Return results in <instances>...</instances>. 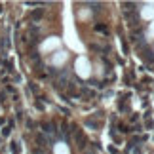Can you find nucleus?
<instances>
[{"label": "nucleus", "mask_w": 154, "mask_h": 154, "mask_svg": "<svg viewBox=\"0 0 154 154\" xmlns=\"http://www.w3.org/2000/svg\"><path fill=\"white\" fill-rule=\"evenodd\" d=\"M53 150H55V154H69V146L65 143H57Z\"/></svg>", "instance_id": "5"}, {"label": "nucleus", "mask_w": 154, "mask_h": 154, "mask_svg": "<svg viewBox=\"0 0 154 154\" xmlns=\"http://www.w3.org/2000/svg\"><path fill=\"white\" fill-rule=\"evenodd\" d=\"M59 46V38H55V36H51V38H48L46 42L42 44V51H50V50H55Z\"/></svg>", "instance_id": "3"}, {"label": "nucleus", "mask_w": 154, "mask_h": 154, "mask_svg": "<svg viewBox=\"0 0 154 154\" xmlns=\"http://www.w3.org/2000/svg\"><path fill=\"white\" fill-rule=\"evenodd\" d=\"M141 17L146 21H154V4H145L141 8Z\"/></svg>", "instance_id": "2"}, {"label": "nucleus", "mask_w": 154, "mask_h": 154, "mask_svg": "<svg viewBox=\"0 0 154 154\" xmlns=\"http://www.w3.org/2000/svg\"><path fill=\"white\" fill-rule=\"evenodd\" d=\"M146 36L149 38H154V21L149 25V31H146Z\"/></svg>", "instance_id": "6"}, {"label": "nucleus", "mask_w": 154, "mask_h": 154, "mask_svg": "<svg viewBox=\"0 0 154 154\" xmlns=\"http://www.w3.org/2000/svg\"><path fill=\"white\" fill-rule=\"evenodd\" d=\"M67 61V51H57L53 55V65H63Z\"/></svg>", "instance_id": "4"}, {"label": "nucleus", "mask_w": 154, "mask_h": 154, "mask_svg": "<svg viewBox=\"0 0 154 154\" xmlns=\"http://www.w3.org/2000/svg\"><path fill=\"white\" fill-rule=\"evenodd\" d=\"M76 72H78L80 78H88L91 74V65L86 57H78L76 59Z\"/></svg>", "instance_id": "1"}]
</instances>
